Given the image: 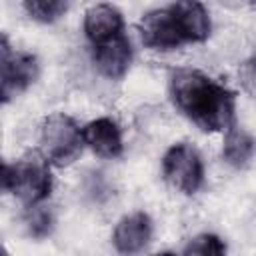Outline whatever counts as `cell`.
Wrapping results in <instances>:
<instances>
[{
	"mask_svg": "<svg viewBox=\"0 0 256 256\" xmlns=\"http://www.w3.org/2000/svg\"><path fill=\"white\" fill-rule=\"evenodd\" d=\"M174 108L202 132H226L236 124V94L198 68H174L168 76Z\"/></svg>",
	"mask_w": 256,
	"mask_h": 256,
	"instance_id": "obj_1",
	"label": "cell"
},
{
	"mask_svg": "<svg viewBox=\"0 0 256 256\" xmlns=\"http://www.w3.org/2000/svg\"><path fill=\"white\" fill-rule=\"evenodd\" d=\"M2 188L12 194L24 208L42 206L54 188L52 166L42 156L18 158L4 162L2 166Z\"/></svg>",
	"mask_w": 256,
	"mask_h": 256,
	"instance_id": "obj_2",
	"label": "cell"
},
{
	"mask_svg": "<svg viewBox=\"0 0 256 256\" xmlns=\"http://www.w3.org/2000/svg\"><path fill=\"white\" fill-rule=\"evenodd\" d=\"M38 148L40 156L52 168H66L74 164L86 148L82 126H78V122L64 112L50 114L40 124Z\"/></svg>",
	"mask_w": 256,
	"mask_h": 256,
	"instance_id": "obj_3",
	"label": "cell"
},
{
	"mask_svg": "<svg viewBox=\"0 0 256 256\" xmlns=\"http://www.w3.org/2000/svg\"><path fill=\"white\" fill-rule=\"evenodd\" d=\"M162 176L176 192L194 196L206 180V166L200 150L190 142H174L162 154Z\"/></svg>",
	"mask_w": 256,
	"mask_h": 256,
	"instance_id": "obj_4",
	"label": "cell"
},
{
	"mask_svg": "<svg viewBox=\"0 0 256 256\" xmlns=\"http://www.w3.org/2000/svg\"><path fill=\"white\" fill-rule=\"evenodd\" d=\"M40 64L36 54L28 50H18L10 44L8 36L0 42V96L8 104L16 96L24 94L38 78Z\"/></svg>",
	"mask_w": 256,
	"mask_h": 256,
	"instance_id": "obj_5",
	"label": "cell"
},
{
	"mask_svg": "<svg viewBox=\"0 0 256 256\" xmlns=\"http://www.w3.org/2000/svg\"><path fill=\"white\" fill-rule=\"evenodd\" d=\"M138 34H140V42L148 50L172 52L186 46L170 6L146 12L138 22Z\"/></svg>",
	"mask_w": 256,
	"mask_h": 256,
	"instance_id": "obj_6",
	"label": "cell"
},
{
	"mask_svg": "<svg viewBox=\"0 0 256 256\" xmlns=\"http://www.w3.org/2000/svg\"><path fill=\"white\" fill-rule=\"evenodd\" d=\"M154 234L152 218L144 210H134L124 214L112 230V246L120 256L142 254Z\"/></svg>",
	"mask_w": 256,
	"mask_h": 256,
	"instance_id": "obj_7",
	"label": "cell"
},
{
	"mask_svg": "<svg viewBox=\"0 0 256 256\" xmlns=\"http://www.w3.org/2000/svg\"><path fill=\"white\" fill-rule=\"evenodd\" d=\"M84 146L98 158L116 160L124 154V130L112 116H98L82 126Z\"/></svg>",
	"mask_w": 256,
	"mask_h": 256,
	"instance_id": "obj_8",
	"label": "cell"
},
{
	"mask_svg": "<svg viewBox=\"0 0 256 256\" xmlns=\"http://www.w3.org/2000/svg\"><path fill=\"white\" fill-rule=\"evenodd\" d=\"M82 32L92 48L100 46L124 36V16L114 4H92L84 12Z\"/></svg>",
	"mask_w": 256,
	"mask_h": 256,
	"instance_id": "obj_9",
	"label": "cell"
},
{
	"mask_svg": "<svg viewBox=\"0 0 256 256\" xmlns=\"http://www.w3.org/2000/svg\"><path fill=\"white\" fill-rule=\"evenodd\" d=\"M132 62L134 48L126 34L92 48V64L106 80H122L128 74Z\"/></svg>",
	"mask_w": 256,
	"mask_h": 256,
	"instance_id": "obj_10",
	"label": "cell"
},
{
	"mask_svg": "<svg viewBox=\"0 0 256 256\" xmlns=\"http://www.w3.org/2000/svg\"><path fill=\"white\" fill-rule=\"evenodd\" d=\"M186 44H202L212 34V18L208 8L196 0H180L170 4Z\"/></svg>",
	"mask_w": 256,
	"mask_h": 256,
	"instance_id": "obj_11",
	"label": "cell"
},
{
	"mask_svg": "<svg viewBox=\"0 0 256 256\" xmlns=\"http://www.w3.org/2000/svg\"><path fill=\"white\" fill-rule=\"evenodd\" d=\"M256 156V138L242 126L234 124L222 138V160L232 168H246Z\"/></svg>",
	"mask_w": 256,
	"mask_h": 256,
	"instance_id": "obj_12",
	"label": "cell"
},
{
	"mask_svg": "<svg viewBox=\"0 0 256 256\" xmlns=\"http://www.w3.org/2000/svg\"><path fill=\"white\" fill-rule=\"evenodd\" d=\"M26 16L38 24H54L68 12V2L64 0H26L22 4Z\"/></svg>",
	"mask_w": 256,
	"mask_h": 256,
	"instance_id": "obj_13",
	"label": "cell"
},
{
	"mask_svg": "<svg viewBox=\"0 0 256 256\" xmlns=\"http://www.w3.org/2000/svg\"><path fill=\"white\" fill-rule=\"evenodd\" d=\"M226 254H228L226 242L214 232H202L192 236L180 252V256H226Z\"/></svg>",
	"mask_w": 256,
	"mask_h": 256,
	"instance_id": "obj_14",
	"label": "cell"
},
{
	"mask_svg": "<svg viewBox=\"0 0 256 256\" xmlns=\"http://www.w3.org/2000/svg\"><path fill=\"white\" fill-rule=\"evenodd\" d=\"M24 228L32 238H46L54 228V214L42 204L34 208H26L24 212Z\"/></svg>",
	"mask_w": 256,
	"mask_h": 256,
	"instance_id": "obj_15",
	"label": "cell"
},
{
	"mask_svg": "<svg viewBox=\"0 0 256 256\" xmlns=\"http://www.w3.org/2000/svg\"><path fill=\"white\" fill-rule=\"evenodd\" d=\"M238 76H240V84H242V88H244L246 92H250V94L256 96V52H254V54L240 66Z\"/></svg>",
	"mask_w": 256,
	"mask_h": 256,
	"instance_id": "obj_16",
	"label": "cell"
},
{
	"mask_svg": "<svg viewBox=\"0 0 256 256\" xmlns=\"http://www.w3.org/2000/svg\"><path fill=\"white\" fill-rule=\"evenodd\" d=\"M150 256H180V254H174V252H170V250H162V252H154V254H150Z\"/></svg>",
	"mask_w": 256,
	"mask_h": 256,
	"instance_id": "obj_17",
	"label": "cell"
},
{
	"mask_svg": "<svg viewBox=\"0 0 256 256\" xmlns=\"http://www.w3.org/2000/svg\"><path fill=\"white\" fill-rule=\"evenodd\" d=\"M4 256H8V254H4Z\"/></svg>",
	"mask_w": 256,
	"mask_h": 256,
	"instance_id": "obj_18",
	"label": "cell"
}]
</instances>
